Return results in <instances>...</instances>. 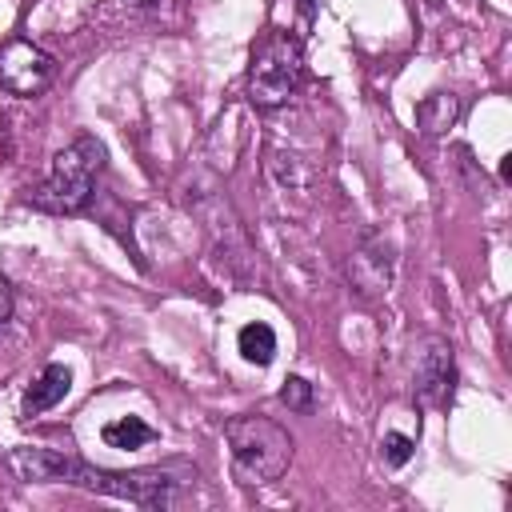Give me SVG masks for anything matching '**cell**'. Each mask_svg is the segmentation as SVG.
Returning <instances> with one entry per match:
<instances>
[{
	"label": "cell",
	"mask_w": 512,
	"mask_h": 512,
	"mask_svg": "<svg viewBox=\"0 0 512 512\" xmlns=\"http://www.w3.org/2000/svg\"><path fill=\"white\" fill-rule=\"evenodd\" d=\"M56 76V64L44 48H36L32 40H8L0 48V88L12 96H40Z\"/></svg>",
	"instance_id": "52a82bcc"
},
{
	"label": "cell",
	"mask_w": 512,
	"mask_h": 512,
	"mask_svg": "<svg viewBox=\"0 0 512 512\" xmlns=\"http://www.w3.org/2000/svg\"><path fill=\"white\" fill-rule=\"evenodd\" d=\"M156 440V428L144 424L140 416H120L112 424H104V444L108 448H144Z\"/></svg>",
	"instance_id": "30bf717a"
},
{
	"label": "cell",
	"mask_w": 512,
	"mask_h": 512,
	"mask_svg": "<svg viewBox=\"0 0 512 512\" xmlns=\"http://www.w3.org/2000/svg\"><path fill=\"white\" fill-rule=\"evenodd\" d=\"M300 76H304L300 44H296L288 32L264 36V44H260L256 56H252V72H248L252 104H260V108H280V104L296 92Z\"/></svg>",
	"instance_id": "277c9868"
},
{
	"label": "cell",
	"mask_w": 512,
	"mask_h": 512,
	"mask_svg": "<svg viewBox=\"0 0 512 512\" xmlns=\"http://www.w3.org/2000/svg\"><path fill=\"white\" fill-rule=\"evenodd\" d=\"M132 4H140V8H148V4H156V0H132Z\"/></svg>",
	"instance_id": "9a60e30c"
},
{
	"label": "cell",
	"mask_w": 512,
	"mask_h": 512,
	"mask_svg": "<svg viewBox=\"0 0 512 512\" xmlns=\"http://www.w3.org/2000/svg\"><path fill=\"white\" fill-rule=\"evenodd\" d=\"M68 388H72V372H68L64 364H48V368L40 372V380L24 392V400H20V416L32 420V416L56 408V404L68 396Z\"/></svg>",
	"instance_id": "ba28073f"
},
{
	"label": "cell",
	"mask_w": 512,
	"mask_h": 512,
	"mask_svg": "<svg viewBox=\"0 0 512 512\" xmlns=\"http://www.w3.org/2000/svg\"><path fill=\"white\" fill-rule=\"evenodd\" d=\"M224 440L244 484H272L292 464V436L268 416H232L224 424Z\"/></svg>",
	"instance_id": "3957f363"
},
{
	"label": "cell",
	"mask_w": 512,
	"mask_h": 512,
	"mask_svg": "<svg viewBox=\"0 0 512 512\" xmlns=\"http://www.w3.org/2000/svg\"><path fill=\"white\" fill-rule=\"evenodd\" d=\"M12 320V288H8V280L0 276V328Z\"/></svg>",
	"instance_id": "5bb4252c"
},
{
	"label": "cell",
	"mask_w": 512,
	"mask_h": 512,
	"mask_svg": "<svg viewBox=\"0 0 512 512\" xmlns=\"http://www.w3.org/2000/svg\"><path fill=\"white\" fill-rule=\"evenodd\" d=\"M456 116H460V96H452V92H432V96H424V100L416 104V128H420L428 140L444 136V132L456 124Z\"/></svg>",
	"instance_id": "9c48e42d"
},
{
	"label": "cell",
	"mask_w": 512,
	"mask_h": 512,
	"mask_svg": "<svg viewBox=\"0 0 512 512\" xmlns=\"http://www.w3.org/2000/svg\"><path fill=\"white\" fill-rule=\"evenodd\" d=\"M8 464L20 480L28 484H72L96 496H116V500H132L140 508H156L168 512L180 504V480L168 468H136V472H108V468H92L76 456L52 452V448H12Z\"/></svg>",
	"instance_id": "6da1fadb"
},
{
	"label": "cell",
	"mask_w": 512,
	"mask_h": 512,
	"mask_svg": "<svg viewBox=\"0 0 512 512\" xmlns=\"http://www.w3.org/2000/svg\"><path fill=\"white\" fill-rule=\"evenodd\" d=\"M412 436H404V432H384L380 436V456H384V464H392V468H400V464H408L412 460Z\"/></svg>",
	"instance_id": "7c38bea8"
},
{
	"label": "cell",
	"mask_w": 512,
	"mask_h": 512,
	"mask_svg": "<svg viewBox=\"0 0 512 512\" xmlns=\"http://www.w3.org/2000/svg\"><path fill=\"white\" fill-rule=\"evenodd\" d=\"M456 364H452V344L444 336H424L412 348V400L420 408H444L452 396Z\"/></svg>",
	"instance_id": "5b68a950"
},
{
	"label": "cell",
	"mask_w": 512,
	"mask_h": 512,
	"mask_svg": "<svg viewBox=\"0 0 512 512\" xmlns=\"http://www.w3.org/2000/svg\"><path fill=\"white\" fill-rule=\"evenodd\" d=\"M344 276H348V284H352V292H356L360 300H380V296H388L392 276H396V244H392L388 236H380V232H368V236L352 248L348 264H344Z\"/></svg>",
	"instance_id": "8992f818"
},
{
	"label": "cell",
	"mask_w": 512,
	"mask_h": 512,
	"mask_svg": "<svg viewBox=\"0 0 512 512\" xmlns=\"http://www.w3.org/2000/svg\"><path fill=\"white\" fill-rule=\"evenodd\" d=\"M236 344H240V356L248 360V364H272V356H276V332L268 328V324H244L240 328V336H236Z\"/></svg>",
	"instance_id": "8fae6325"
},
{
	"label": "cell",
	"mask_w": 512,
	"mask_h": 512,
	"mask_svg": "<svg viewBox=\"0 0 512 512\" xmlns=\"http://www.w3.org/2000/svg\"><path fill=\"white\" fill-rule=\"evenodd\" d=\"M104 168V144L96 136H76L68 148H60L52 156L48 180L32 192V204L44 212H84L92 192H96V176Z\"/></svg>",
	"instance_id": "7a4b0ae2"
},
{
	"label": "cell",
	"mask_w": 512,
	"mask_h": 512,
	"mask_svg": "<svg viewBox=\"0 0 512 512\" xmlns=\"http://www.w3.org/2000/svg\"><path fill=\"white\" fill-rule=\"evenodd\" d=\"M280 404H288L292 412H308L312 408V384L304 376H288L280 384Z\"/></svg>",
	"instance_id": "4fadbf2b"
}]
</instances>
